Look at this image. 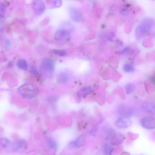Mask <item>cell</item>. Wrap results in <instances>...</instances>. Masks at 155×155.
<instances>
[{
  "label": "cell",
  "mask_w": 155,
  "mask_h": 155,
  "mask_svg": "<svg viewBox=\"0 0 155 155\" xmlns=\"http://www.w3.org/2000/svg\"><path fill=\"white\" fill-rule=\"evenodd\" d=\"M154 25V21L152 18L147 17L143 19L136 28L135 35L136 39H140L148 33Z\"/></svg>",
  "instance_id": "cell-1"
},
{
  "label": "cell",
  "mask_w": 155,
  "mask_h": 155,
  "mask_svg": "<svg viewBox=\"0 0 155 155\" xmlns=\"http://www.w3.org/2000/svg\"><path fill=\"white\" fill-rule=\"evenodd\" d=\"M18 91L22 96L28 99L35 97L39 92L38 87L35 85L31 83L22 85L18 88Z\"/></svg>",
  "instance_id": "cell-2"
},
{
  "label": "cell",
  "mask_w": 155,
  "mask_h": 155,
  "mask_svg": "<svg viewBox=\"0 0 155 155\" xmlns=\"http://www.w3.org/2000/svg\"><path fill=\"white\" fill-rule=\"evenodd\" d=\"M55 68L54 61L52 59L47 58L41 63L40 70L44 72H51L54 71Z\"/></svg>",
  "instance_id": "cell-3"
},
{
  "label": "cell",
  "mask_w": 155,
  "mask_h": 155,
  "mask_svg": "<svg viewBox=\"0 0 155 155\" xmlns=\"http://www.w3.org/2000/svg\"><path fill=\"white\" fill-rule=\"evenodd\" d=\"M32 7L35 13L38 16L41 15L45 11L46 8L45 3L40 0L33 1Z\"/></svg>",
  "instance_id": "cell-4"
},
{
  "label": "cell",
  "mask_w": 155,
  "mask_h": 155,
  "mask_svg": "<svg viewBox=\"0 0 155 155\" xmlns=\"http://www.w3.org/2000/svg\"><path fill=\"white\" fill-rule=\"evenodd\" d=\"M140 123L144 128L151 130L155 129V119L151 116L145 117L141 120Z\"/></svg>",
  "instance_id": "cell-5"
},
{
  "label": "cell",
  "mask_w": 155,
  "mask_h": 155,
  "mask_svg": "<svg viewBox=\"0 0 155 155\" xmlns=\"http://www.w3.org/2000/svg\"><path fill=\"white\" fill-rule=\"evenodd\" d=\"M132 123L131 119L129 117H123L117 120L115 125L118 128L125 129L130 127Z\"/></svg>",
  "instance_id": "cell-6"
},
{
  "label": "cell",
  "mask_w": 155,
  "mask_h": 155,
  "mask_svg": "<svg viewBox=\"0 0 155 155\" xmlns=\"http://www.w3.org/2000/svg\"><path fill=\"white\" fill-rule=\"evenodd\" d=\"M70 34V31L65 29H58L55 33L54 38L56 41H60L69 36Z\"/></svg>",
  "instance_id": "cell-7"
},
{
  "label": "cell",
  "mask_w": 155,
  "mask_h": 155,
  "mask_svg": "<svg viewBox=\"0 0 155 155\" xmlns=\"http://www.w3.org/2000/svg\"><path fill=\"white\" fill-rule=\"evenodd\" d=\"M142 107L146 112L155 115V103L151 101H147L143 103Z\"/></svg>",
  "instance_id": "cell-8"
},
{
  "label": "cell",
  "mask_w": 155,
  "mask_h": 155,
  "mask_svg": "<svg viewBox=\"0 0 155 155\" xmlns=\"http://www.w3.org/2000/svg\"><path fill=\"white\" fill-rule=\"evenodd\" d=\"M124 136L120 133H115L110 140V144L113 146H117L122 144L124 139Z\"/></svg>",
  "instance_id": "cell-9"
},
{
  "label": "cell",
  "mask_w": 155,
  "mask_h": 155,
  "mask_svg": "<svg viewBox=\"0 0 155 155\" xmlns=\"http://www.w3.org/2000/svg\"><path fill=\"white\" fill-rule=\"evenodd\" d=\"M86 137L85 135H82L79 136L74 141H71L69 144L77 147L83 146L86 141Z\"/></svg>",
  "instance_id": "cell-10"
},
{
  "label": "cell",
  "mask_w": 155,
  "mask_h": 155,
  "mask_svg": "<svg viewBox=\"0 0 155 155\" xmlns=\"http://www.w3.org/2000/svg\"><path fill=\"white\" fill-rule=\"evenodd\" d=\"M27 144L25 140H20L14 145L13 150L16 152L26 150L27 148Z\"/></svg>",
  "instance_id": "cell-11"
},
{
  "label": "cell",
  "mask_w": 155,
  "mask_h": 155,
  "mask_svg": "<svg viewBox=\"0 0 155 155\" xmlns=\"http://www.w3.org/2000/svg\"><path fill=\"white\" fill-rule=\"evenodd\" d=\"M70 18L76 22L81 21L83 19L82 14L78 10L74 9H71L70 10Z\"/></svg>",
  "instance_id": "cell-12"
},
{
  "label": "cell",
  "mask_w": 155,
  "mask_h": 155,
  "mask_svg": "<svg viewBox=\"0 0 155 155\" xmlns=\"http://www.w3.org/2000/svg\"><path fill=\"white\" fill-rule=\"evenodd\" d=\"M114 147L110 144L106 143L103 146V152L104 155H112Z\"/></svg>",
  "instance_id": "cell-13"
},
{
  "label": "cell",
  "mask_w": 155,
  "mask_h": 155,
  "mask_svg": "<svg viewBox=\"0 0 155 155\" xmlns=\"http://www.w3.org/2000/svg\"><path fill=\"white\" fill-rule=\"evenodd\" d=\"M18 67L22 70L27 71L28 69V65L26 61L24 59H20L17 62Z\"/></svg>",
  "instance_id": "cell-14"
},
{
  "label": "cell",
  "mask_w": 155,
  "mask_h": 155,
  "mask_svg": "<svg viewBox=\"0 0 155 155\" xmlns=\"http://www.w3.org/2000/svg\"><path fill=\"white\" fill-rule=\"evenodd\" d=\"M47 3L51 6V8H58L62 6V1L60 0H55V1H47Z\"/></svg>",
  "instance_id": "cell-15"
},
{
  "label": "cell",
  "mask_w": 155,
  "mask_h": 155,
  "mask_svg": "<svg viewBox=\"0 0 155 155\" xmlns=\"http://www.w3.org/2000/svg\"><path fill=\"white\" fill-rule=\"evenodd\" d=\"M136 86L135 84L132 83L128 84L125 86V91L128 94H130L135 91Z\"/></svg>",
  "instance_id": "cell-16"
},
{
  "label": "cell",
  "mask_w": 155,
  "mask_h": 155,
  "mask_svg": "<svg viewBox=\"0 0 155 155\" xmlns=\"http://www.w3.org/2000/svg\"><path fill=\"white\" fill-rule=\"evenodd\" d=\"M0 144L4 148H8L11 145V143L8 139L3 138L0 139Z\"/></svg>",
  "instance_id": "cell-17"
},
{
  "label": "cell",
  "mask_w": 155,
  "mask_h": 155,
  "mask_svg": "<svg viewBox=\"0 0 155 155\" xmlns=\"http://www.w3.org/2000/svg\"><path fill=\"white\" fill-rule=\"evenodd\" d=\"M53 51L55 54L61 57L65 56L67 55V51L64 50L54 49Z\"/></svg>",
  "instance_id": "cell-18"
},
{
  "label": "cell",
  "mask_w": 155,
  "mask_h": 155,
  "mask_svg": "<svg viewBox=\"0 0 155 155\" xmlns=\"http://www.w3.org/2000/svg\"><path fill=\"white\" fill-rule=\"evenodd\" d=\"M124 71L127 72H132L135 71V68L132 65L127 64H125L123 66Z\"/></svg>",
  "instance_id": "cell-19"
},
{
  "label": "cell",
  "mask_w": 155,
  "mask_h": 155,
  "mask_svg": "<svg viewBox=\"0 0 155 155\" xmlns=\"http://www.w3.org/2000/svg\"><path fill=\"white\" fill-rule=\"evenodd\" d=\"M133 51L132 50L130 47H128L125 48L122 50L119 51L118 54L120 55H121L123 54H133Z\"/></svg>",
  "instance_id": "cell-20"
},
{
  "label": "cell",
  "mask_w": 155,
  "mask_h": 155,
  "mask_svg": "<svg viewBox=\"0 0 155 155\" xmlns=\"http://www.w3.org/2000/svg\"><path fill=\"white\" fill-rule=\"evenodd\" d=\"M6 10V8L5 5L2 3H1L0 4V12H1V19H3L4 16V14L5 13Z\"/></svg>",
  "instance_id": "cell-21"
},
{
  "label": "cell",
  "mask_w": 155,
  "mask_h": 155,
  "mask_svg": "<svg viewBox=\"0 0 155 155\" xmlns=\"http://www.w3.org/2000/svg\"><path fill=\"white\" fill-rule=\"evenodd\" d=\"M48 143L49 147L51 149L55 148L57 146L56 142L53 139H49L48 140Z\"/></svg>",
  "instance_id": "cell-22"
},
{
  "label": "cell",
  "mask_w": 155,
  "mask_h": 155,
  "mask_svg": "<svg viewBox=\"0 0 155 155\" xmlns=\"http://www.w3.org/2000/svg\"><path fill=\"white\" fill-rule=\"evenodd\" d=\"M58 79L61 83H64L67 81L68 78L66 75L64 74H62L59 76Z\"/></svg>",
  "instance_id": "cell-23"
},
{
  "label": "cell",
  "mask_w": 155,
  "mask_h": 155,
  "mask_svg": "<svg viewBox=\"0 0 155 155\" xmlns=\"http://www.w3.org/2000/svg\"><path fill=\"white\" fill-rule=\"evenodd\" d=\"M120 13L123 16H126L129 14V11L127 9L123 8L120 10Z\"/></svg>",
  "instance_id": "cell-24"
},
{
  "label": "cell",
  "mask_w": 155,
  "mask_h": 155,
  "mask_svg": "<svg viewBox=\"0 0 155 155\" xmlns=\"http://www.w3.org/2000/svg\"><path fill=\"white\" fill-rule=\"evenodd\" d=\"M115 36V35L113 33H110L107 36L108 40L109 41H112L113 40Z\"/></svg>",
  "instance_id": "cell-25"
},
{
  "label": "cell",
  "mask_w": 155,
  "mask_h": 155,
  "mask_svg": "<svg viewBox=\"0 0 155 155\" xmlns=\"http://www.w3.org/2000/svg\"><path fill=\"white\" fill-rule=\"evenodd\" d=\"M116 43L118 46L122 47L123 46V43L122 41L119 40H117L116 41Z\"/></svg>",
  "instance_id": "cell-26"
},
{
  "label": "cell",
  "mask_w": 155,
  "mask_h": 155,
  "mask_svg": "<svg viewBox=\"0 0 155 155\" xmlns=\"http://www.w3.org/2000/svg\"><path fill=\"white\" fill-rule=\"evenodd\" d=\"M149 79L151 82L155 85V75L154 76L150 77Z\"/></svg>",
  "instance_id": "cell-27"
}]
</instances>
